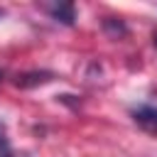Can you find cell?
Segmentation results:
<instances>
[{"label": "cell", "mask_w": 157, "mask_h": 157, "mask_svg": "<svg viewBox=\"0 0 157 157\" xmlns=\"http://www.w3.org/2000/svg\"><path fill=\"white\" fill-rule=\"evenodd\" d=\"M54 78V74L52 71H29V74H22V76H17V86L20 88H32V86H42V83H49Z\"/></svg>", "instance_id": "obj_3"}, {"label": "cell", "mask_w": 157, "mask_h": 157, "mask_svg": "<svg viewBox=\"0 0 157 157\" xmlns=\"http://www.w3.org/2000/svg\"><path fill=\"white\" fill-rule=\"evenodd\" d=\"M103 27H105V32H110L113 37H120V34H125V32H128V29H125V25H123L120 20H115V17H105Z\"/></svg>", "instance_id": "obj_4"}, {"label": "cell", "mask_w": 157, "mask_h": 157, "mask_svg": "<svg viewBox=\"0 0 157 157\" xmlns=\"http://www.w3.org/2000/svg\"><path fill=\"white\" fill-rule=\"evenodd\" d=\"M132 120L142 130L157 135V108L155 105H137V108H132Z\"/></svg>", "instance_id": "obj_1"}, {"label": "cell", "mask_w": 157, "mask_h": 157, "mask_svg": "<svg viewBox=\"0 0 157 157\" xmlns=\"http://www.w3.org/2000/svg\"><path fill=\"white\" fill-rule=\"evenodd\" d=\"M155 47H157V32H155Z\"/></svg>", "instance_id": "obj_6"}, {"label": "cell", "mask_w": 157, "mask_h": 157, "mask_svg": "<svg viewBox=\"0 0 157 157\" xmlns=\"http://www.w3.org/2000/svg\"><path fill=\"white\" fill-rule=\"evenodd\" d=\"M0 157H12V150H10L7 140H5V142H0Z\"/></svg>", "instance_id": "obj_5"}, {"label": "cell", "mask_w": 157, "mask_h": 157, "mask_svg": "<svg viewBox=\"0 0 157 157\" xmlns=\"http://www.w3.org/2000/svg\"><path fill=\"white\" fill-rule=\"evenodd\" d=\"M47 12H49L56 22H61V25H66V27H71V25L76 22V7H74L71 2H54V5H47Z\"/></svg>", "instance_id": "obj_2"}, {"label": "cell", "mask_w": 157, "mask_h": 157, "mask_svg": "<svg viewBox=\"0 0 157 157\" xmlns=\"http://www.w3.org/2000/svg\"><path fill=\"white\" fill-rule=\"evenodd\" d=\"M2 15H5V12H2V10H0V20H2Z\"/></svg>", "instance_id": "obj_7"}, {"label": "cell", "mask_w": 157, "mask_h": 157, "mask_svg": "<svg viewBox=\"0 0 157 157\" xmlns=\"http://www.w3.org/2000/svg\"><path fill=\"white\" fill-rule=\"evenodd\" d=\"M0 81H2V71H0Z\"/></svg>", "instance_id": "obj_8"}]
</instances>
